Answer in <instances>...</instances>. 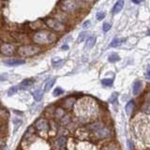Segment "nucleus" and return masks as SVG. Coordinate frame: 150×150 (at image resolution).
I'll use <instances>...</instances> for the list:
<instances>
[{
    "instance_id": "obj_1",
    "label": "nucleus",
    "mask_w": 150,
    "mask_h": 150,
    "mask_svg": "<svg viewBox=\"0 0 150 150\" xmlns=\"http://www.w3.org/2000/svg\"><path fill=\"white\" fill-rule=\"evenodd\" d=\"M32 40L38 45H50L55 43L57 40V35L51 30L47 29H40L35 32L32 36Z\"/></svg>"
},
{
    "instance_id": "obj_2",
    "label": "nucleus",
    "mask_w": 150,
    "mask_h": 150,
    "mask_svg": "<svg viewBox=\"0 0 150 150\" xmlns=\"http://www.w3.org/2000/svg\"><path fill=\"white\" fill-rule=\"evenodd\" d=\"M97 110L96 103L91 99H82L79 101L78 106L76 104V112L78 111L80 115H91Z\"/></svg>"
},
{
    "instance_id": "obj_3",
    "label": "nucleus",
    "mask_w": 150,
    "mask_h": 150,
    "mask_svg": "<svg viewBox=\"0 0 150 150\" xmlns=\"http://www.w3.org/2000/svg\"><path fill=\"white\" fill-rule=\"evenodd\" d=\"M41 48L38 44H24L20 46L17 53L22 57H32L40 53Z\"/></svg>"
},
{
    "instance_id": "obj_4",
    "label": "nucleus",
    "mask_w": 150,
    "mask_h": 150,
    "mask_svg": "<svg viewBox=\"0 0 150 150\" xmlns=\"http://www.w3.org/2000/svg\"><path fill=\"white\" fill-rule=\"evenodd\" d=\"M60 9L65 13H75L80 9V3L78 0H63L60 3Z\"/></svg>"
},
{
    "instance_id": "obj_5",
    "label": "nucleus",
    "mask_w": 150,
    "mask_h": 150,
    "mask_svg": "<svg viewBox=\"0 0 150 150\" xmlns=\"http://www.w3.org/2000/svg\"><path fill=\"white\" fill-rule=\"evenodd\" d=\"M44 24L52 31L63 32L66 30V24L56 18H47L46 20H44Z\"/></svg>"
},
{
    "instance_id": "obj_6",
    "label": "nucleus",
    "mask_w": 150,
    "mask_h": 150,
    "mask_svg": "<svg viewBox=\"0 0 150 150\" xmlns=\"http://www.w3.org/2000/svg\"><path fill=\"white\" fill-rule=\"evenodd\" d=\"M0 53L5 56H12L15 53V46L11 43H1L0 44Z\"/></svg>"
},
{
    "instance_id": "obj_7",
    "label": "nucleus",
    "mask_w": 150,
    "mask_h": 150,
    "mask_svg": "<svg viewBox=\"0 0 150 150\" xmlns=\"http://www.w3.org/2000/svg\"><path fill=\"white\" fill-rule=\"evenodd\" d=\"M35 126L38 130L40 131H46L49 128L48 121L46 119H43V118H40L39 120H37L36 123H35Z\"/></svg>"
},
{
    "instance_id": "obj_8",
    "label": "nucleus",
    "mask_w": 150,
    "mask_h": 150,
    "mask_svg": "<svg viewBox=\"0 0 150 150\" xmlns=\"http://www.w3.org/2000/svg\"><path fill=\"white\" fill-rule=\"evenodd\" d=\"M95 134L97 135L98 138L99 139H103V138H106L110 135V130L106 127H103L101 128V130H99L98 131L95 132Z\"/></svg>"
},
{
    "instance_id": "obj_9",
    "label": "nucleus",
    "mask_w": 150,
    "mask_h": 150,
    "mask_svg": "<svg viewBox=\"0 0 150 150\" xmlns=\"http://www.w3.org/2000/svg\"><path fill=\"white\" fill-rule=\"evenodd\" d=\"M123 7H124V1H123V0H118V1L115 4V6L112 10V14L119 13V12L121 11V10L123 9Z\"/></svg>"
},
{
    "instance_id": "obj_10",
    "label": "nucleus",
    "mask_w": 150,
    "mask_h": 150,
    "mask_svg": "<svg viewBox=\"0 0 150 150\" xmlns=\"http://www.w3.org/2000/svg\"><path fill=\"white\" fill-rule=\"evenodd\" d=\"M95 43H96V37L95 36L89 37L85 41V49H87V50L92 49L94 47Z\"/></svg>"
},
{
    "instance_id": "obj_11",
    "label": "nucleus",
    "mask_w": 150,
    "mask_h": 150,
    "mask_svg": "<svg viewBox=\"0 0 150 150\" xmlns=\"http://www.w3.org/2000/svg\"><path fill=\"white\" fill-rule=\"evenodd\" d=\"M142 87H143V85H142V82L141 81H136L134 84H133V87H132V91H133V94L134 95H138L141 90H142Z\"/></svg>"
},
{
    "instance_id": "obj_12",
    "label": "nucleus",
    "mask_w": 150,
    "mask_h": 150,
    "mask_svg": "<svg viewBox=\"0 0 150 150\" xmlns=\"http://www.w3.org/2000/svg\"><path fill=\"white\" fill-rule=\"evenodd\" d=\"M103 127L104 126H103V124L101 122H95L93 124H91L88 128H89V130H91V131H92L95 133L96 131H98L99 130H101V128H103Z\"/></svg>"
},
{
    "instance_id": "obj_13",
    "label": "nucleus",
    "mask_w": 150,
    "mask_h": 150,
    "mask_svg": "<svg viewBox=\"0 0 150 150\" xmlns=\"http://www.w3.org/2000/svg\"><path fill=\"white\" fill-rule=\"evenodd\" d=\"M32 95H33V97H34L35 101H41V99L43 97V92L40 89H37L35 91H33Z\"/></svg>"
},
{
    "instance_id": "obj_14",
    "label": "nucleus",
    "mask_w": 150,
    "mask_h": 150,
    "mask_svg": "<svg viewBox=\"0 0 150 150\" xmlns=\"http://www.w3.org/2000/svg\"><path fill=\"white\" fill-rule=\"evenodd\" d=\"M125 40H122V39H118V38H115V39H112V42L110 43V46L112 47V48H115V47H118L119 45H121L123 43V41Z\"/></svg>"
},
{
    "instance_id": "obj_15",
    "label": "nucleus",
    "mask_w": 150,
    "mask_h": 150,
    "mask_svg": "<svg viewBox=\"0 0 150 150\" xmlns=\"http://www.w3.org/2000/svg\"><path fill=\"white\" fill-rule=\"evenodd\" d=\"M33 83H34L33 79H26V80H24L21 83V87H22V88H27V87L33 85Z\"/></svg>"
},
{
    "instance_id": "obj_16",
    "label": "nucleus",
    "mask_w": 150,
    "mask_h": 150,
    "mask_svg": "<svg viewBox=\"0 0 150 150\" xmlns=\"http://www.w3.org/2000/svg\"><path fill=\"white\" fill-rule=\"evenodd\" d=\"M134 105H135L134 101H130L127 103V105H126V112H127L128 115H131V112H132L133 108H134Z\"/></svg>"
},
{
    "instance_id": "obj_17",
    "label": "nucleus",
    "mask_w": 150,
    "mask_h": 150,
    "mask_svg": "<svg viewBox=\"0 0 150 150\" xmlns=\"http://www.w3.org/2000/svg\"><path fill=\"white\" fill-rule=\"evenodd\" d=\"M5 63L7 65H10V66H17V65L24 64V60H18V59H12V60H7V61H5Z\"/></svg>"
},
{
    "instance_id": "obj_18",
    "label": "nucleus",
    "mask_w": 150,
    "mask_h": 150,
    "mask_svg": "<svg viewBox=\"0 0 150 150\" xmlns=\"http://www.w3.org/2000/svg\"><path fill=\"white\" fill-rule=\"evenodd\" d=\"M55 82H56L55 78L50 79L49 81H47V83L44 85V91H46V92H47V91H49L50 89H51L52 87H53V84H55Z\"/></svg>"
},
{
    "instance_id": "obj_19",
    "label": "nucleus",
    "mask_w": 150,
    "mask_h": 150,
    "mask_svg": "<svg viewBox=\"0 0 150 150\" xmlns=\"http://www.w3.org/2000/svg\"><path fill=\"white\" fill-rule=\"evenodd\" d=\"M87 35H88V32L87 31H85V32H82L80 35H79V37H78V40H77V42L78 43H81L82 41H84L85 39H86V37H87Z\"/></svg>"
},
{
    "instance_id": "obj_20",
    "label": "nucleus",
    "mask_w": 150,
    "mask_h": 150,
    "mask_svg": "<svg viewBox=\"0 0 150 150\" xmlns=\"http://www.w3.org/2000/svg\"><path fill=\"white\" fill-rule=\"evenodd\" d=\"M108 59H109V61L112 62V63H115V62H117L120 60V57L118 55H116V53H112Z\"/></svg>"
},
{
    "instance_id": "obj_21",
    "label": "nucleus",
    "mask_w": 150,
    "mask_h": 150,
    "mask_svg": "<svg viewBox=\"0 0 150 150\" xmlns=\"http://www.w3.org/2000/svg\"><path fill=\"white\" fill-rule=\"evenodd\" d=\"M65 112H64V110L61 109V108H58V109H56V117L57 118H62L64 116Z\"/></svg>"
},
{
    "instance_id": "obj_22",
    "label": "nucleus",
    "mask_w": 150,
    "mask_h": 150,
    "mask_svg": "<svg viewBox=\"0 0 150 150\" xmlns=\"http://www.w3.org/2000/svg\"><path fill=\"white\" fill-rule=\"evenodd\" d=\"M101 84L103 85H105V86H111L112 85V79H110V78H108V79H102V80H101Z\"/></svg>"
},
{
    "instance_id": "obj_23",
    "label": "nucleus",
    "mask_w": 150,
    "mask_h": 150,
    "mask_svg": "<svg viewBox=\"0 0 150 150\" xmlns=\"http://www.w3.org/2000/svg\"><path fill=\"white\" fill-rule=\"evenodd\" d=\"M65 143H66V139L65 138H59L56 141V145L58 147H63L65 145Z\"/></svg>"
},
{
    "instance_id": "obj_24",
    "label": "nucleus",
    "mask_w": 150,
    "mask_h": 150,
    "mask_svg": "<svg viewBox=\"0 0 150 150\" xmlns=\"http://www.w3.org/2000/svg\"><path fill=\"white\" fill-rule=\"evenodd\" d=\"M142 110L144 112H147V114H150V102L149 103H145L142 107Z\"/></svg>"
},
{
    "instance_id": "obj_25",
    "label": "nucleus",
    "mask_w": 150,
    "mask_h": 150,
    "mask_svg": "<svg viewBox=\"0 0 150 150\" xmlns=\"http://www.w3.org/2000/svg\"><path fill=\"white\" fill-rule=\"evenodd\" d=\"M111 27H112V24L110 23H104L102 26V29L104 32H108L111 29Z\"/></svg>"
},
{
    "instance_id": "obj_26",
    "label": "nucleus",
    "mask_w": 150,
    "mask_h": 150,
    "mask_svg": "<svg viewBox=\"0 0 150 150\" xmlns=\"http://www.w3.org/2000/svg\"><path fill=\"white\" fill-rule=\"evenodd\" d=\"M63 89L62 88H60V87H57V88H56L55 89V91H53V96H56V97H57V96H59V95H62L63 94Z\"/></svg>"
},
{
    "instance_id": "obj_27",
    "label": "nucleus",
    "mask_w": 150,
    "mask_h": 150,
    "mask_svg": "<svg viewBox=\"0 0 150 150\" xmlns=\"http://www.w3.org/2000/svg\"><path fill=\"white\" fill-rule=\"evenodd\" d=\"M17 90H18V86H12L9 89V91H8V94L13 95V94H15L16 92H17Z\"/></svg>"
},
{
    "instance_id": "obj_28",
    "label": "nucleus",
    "mask_w": 150,
    "mask_h": 150,
    "mask_svg": "<svg viewBox=\"0 0 150 150\" xmlns=\"http://www.w3.org/2000/svg\"><path fill=\"white\" fill-rule=\"evenodd\" d=\"M96 17H97V20H99V21L103 20L104 17H105V13L102 12V11H99V12H98L97 14H96Z\"/></svg>"
},
{
    "instance_id": "obj_29",
    "label": "nucleus",
    "mask_w": 150,
    "mask_h": 150,
    "mask_svg": "<svg viewBox=\"0 0 150 150\" xmlns=\"http://www.w3.org/2000/svg\"><path fill=\"white\" fill-rule=\"evenodd\" d=\"M103 150H119V149L115 144H110V145H108V147H106Z\"/></svg>"
},
{
    "instance_id": "obj_30",
    "label": "nucleus",
    "mask_w": 150,
    "mask_h": 150,
    "mask_svg": "<svg viewBox=\"0 0 150 150\" xmlns=\"http://www.w3.org/2000/svg\"><path fill=\"white\" fill-rule=\"evenodd\" d=\"M63 63H64L63 60H60V61H58V62H55V63H53V67H59L60 66L59 64H63Z\"/></svg>"
},
{
    "instance_id": "obj_31",
    "label": "nucleus",
    "mask_w": 150,
    "mask_h": 150,
    "mask_svg": "<svg viewBox=\"0 0 150 150\" xmlns=\"http://www.w3.org/2000/svg\"><path fill=\"white\" fill-rule=\"evenodd\" d=\"M128 150H133L131 142H128Z\"/></svg>"
},
{
    "instance_id": "obj_32",
    "label": "nucleus",
    "mask_w": 150,
    "mask_h": 150,
    "mask_svg": "<svg viewBox=\"0 0 150 150\" xmlns=\"http://www.w3.org/2000/svg\"><path fill=\"white\" fill-rule=\"evenodd\" d=\"M131 1L134 4H140V3L143 2V0H131Z\"/></svg>"
},
{
    "instance_id": "obj_33",
    "label": "nucleus",
    "mask_w": 150,
    "mask_h": 150,
    "mask_svg": "<svg viewBox=\"0 0 150 150\" xmlns=\"http://www.w3.org/2000/svg\"><path fill=\"white\" fill-rule=\"evenodd\" d=\"M147 77L150 79V67H148V69H147Z\"/></svg>"
},
{
    "instance_id": "obj_34",
    "label": "nucleus",
    "mask_w": 150,
    "mask_h": 150,
    "mask_svg": "<svg viewBox=\"0 0 150 150\" xmlns=\"http://www.w3.org/2000/svg\"><path fill=\"white\" fill-rule=\"evenodd\" d=\"M90 24V22H89V21H87V22H86V23H85L84 24H83V26H84V28H85V27H86L87 26H88V24Z\"/></svg>"
},
{
    "instance_id": "obj_35",
    "label": "nucleus",
    "mask_w": 150,
    "mask_h": 150,
    "mask_svg": "<svg viewBox=\"0 0 150 150\" xmlns=\"http://www.w3.org/2000/svg\"><path fill=\"white\" fill-rule=\"evenodd\" d=\"M68 48H69L68 45H64V46H62V47H61V49H62V50H66V49H68Z\"/></svg>"
},
{
    "instance_id": "obj_36",
    "label": "nucleus",
    "mask_w": 150,
    "mask_h": 150,
    "mask_svg": "<svg viewBox=\"0 0 150 150\" xmlns=\"http://www.w3.org/2000/svg\"><path fill=\"white\" fill-rule=\"evenodd\" d=\"M83 1H85V2H88V3H90V2H93L94 0H83Z\"/></svg>"
}]
</instances>
